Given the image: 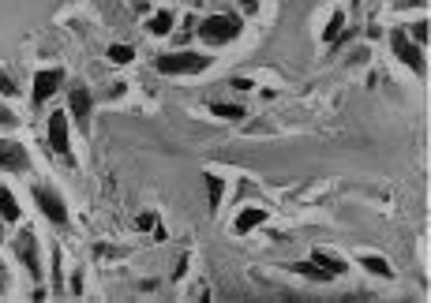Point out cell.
<instances>
[{
	"label": "cell",
	"mask_w": 431,
	"mask_h": 303,
	"mask_svg": "<svg viewBox=\"0 0 431 303\" xmlns=\"http://www.w3.org/2000/svg\"><path fill=\"white\" fill-rule=\"evenodd\" d=\"M241 34V19L236 15H210V19L199 23V38L206 45H225Z\"/></svg>",
	"instance_id": "6da1fadb"
},
{
	"label": "cell",
	"mask_w": 431,
	"mask_h": 303,
	"mask_svg": "<svg viewBox=\"0 0 431 303\" xmlns=\"http://www.w3.org/2000/svg\"><path fill=\"white\" fill-rule=\"evenodd\" d=\"M206 68H210V60L199 57V53H165V57H158L162 75H199Z\"/></svg>",
	"instance_id": "7a4b0ae2"
},
{
	"label": "cell",
	"mask_w": 431,
	"mask_h": 303,
	"mask_svg": "<svg viewBox=\"0 0 431 303\" xmlns=\"http://www.w3.org/2000/svg\"><path fill=\"white\" fill-rule=\"evenodd\" d=\"M390 45H394L397 60H405V68H412L417 75H424V71H428L424 49H420L417 42H409V38H405V30H390Z\"/></svg>",
	"instance_id": "3957f363"
},
{
	"label": "cell",
	"mask_w": 431,
	"mask_h": 303,
	"mask_svg": "<svg viewBox=\"0 0 431 303\" xmlns=\"http://www.w3.org/2000/svg\"><path fill=\"white\" fill-rule=\"evenodd\" d=\"M15 254H19V262L30 269V277H42V262H38V240L30 228H19V236H15Z\"/></svg>",
	"instance_id": "277c9868"
},
{
	"label": "cell",
	"mask_w": 431,
	"mask_h": 303,
	"mask_svg": "<svg viewBox=\"0 0 431 303\" xmlns=\"http://www.w3.org/2000/svg\"><path fill=\"white\" fill-rule=\"evenodd\" d=\"M60 83H64V71H60V68L38 71V75H34V105H45V101L60 90Z\"/></svg>",
	"instance_id": "5b68a950"
},
{
	"label": "cell",
	"mask_w": 431,
	"mask_h": 303,
	"mask_svg": "<svg viewBox=\"0 0 431 303\" xmlns=\"http://www.w3.org/2000/svg\"><path fill=\"white\" fill-rule=\"evenodd\" d=\"M0 169L8 172H27L30 169V154L12 139H0Z\"/></svg>",
	"instance_id": "8992f818"
},
{
	"label": "cell",
	"mask_w": 431,
	"mask_h": 303,
	"mask_svg": "<svg viewBox=\"0 0 431 303\" xmlns=\"http://www.w3.org/2000/svg\"><path fill=\"white\" fill-rule=\"evenodd\" d=\"M34 202L42 206V213L53 221V225H68V210H64L60 195H53L49 187H34Z\"/></svg>",
	"instance_id": "52a82bcc"
},
{
	"label": "cell",
	"mask_w": 431,
	"mask_h": 303,
	"mask_svg": "<svg viewBox=\"0 0 431 303\" xmlns=\"http://www.w3.org/2000/svg\"><path fill=\"white\" fill-rule=\"evenodd\" d=\"M49 146L57 150L60 157H71V150H68V116L64 113L49 116Z\"/></svg>",
	"instance_id": "ba28073f"
},
{
	"label": "cell",
	"mask_w": 431,
	"mask_h": 303,
	"mask_svg": "<svg viewBox=\"0 0 431 303\" xmlns=\"http://www.w3.org/2000/svg\"><path fill=\"white\" fill-rule=\"evenodd\" d=\"M68 101H71V116L90 127V90H86L83 83H75V86L68 90Z\"/></svg>",
	"instance_id": "9c48e42d"
},
{
	"label": "cell",
	"mask_w": 431,
	"mask_h": 303,
	"mask_svg": "<svg viewBox=\"0 0 431 303\" xmlns=\"http://www.w3.org/2000/svg\"><path fill=\"white\" fill-rule=\"evenodd\" d=\"M311 262L315 266H323L330 277H338V274H345V262L338 259V254H330V251H323V247H315V254H311Z\"/></svg>",
	"instance_id": "30bf717a"
},
{
	"label": "cell",
	"mask_w": 431,
	"mask_h": 303,
	"mask_svg": "<svg viewBox=\"0 0 431 303\" xmlns=\"http://www.w3.org/2000/svg\"><path fill=\"white\" fill-rule=\"evenodd\" d=\"M262 221H267V210H255V206H247V210H241V218H236V233H251V228H259Z\"/></svg>",
	"instance_id": "8fae6325"
},
{
	"label": "cell",
	"mask_w": 431,
	"mask_h": 303,
	"mask_svg": "<svg viewBox=\"0 0 431 303\" xmlns=\"http://www.w3.org/2000/svg\"><path fill=\"white\" fill-rule=\"evenodd\" d=\"M0 218H4V221H19V202H15V195L8 187H0Z\"/></svg>",
	"instance_id": "7c38bea8"
},
{
	"label": "cell",
	"mask_w": 431,
	"mask_h": 303,
	"mask_svg": "<svg viewBox=\"0 0 431 303\" xmlns=\"http://www.w3.org/2000/svg\"><path fill=\"white\" fill-rule=\"evenodd\" d=\"M341 27H345V15L334 12L330 23H326V30H323V42H326V45H338V42H341Z\"/></svg>",
	"instance_id": "4fadbf2b"
},
{
	"label": "cell",
	"mask_w": 431,
	"mask_h": 303,
	"mask_svg": "<svg viewBox=\"0 0 431 303\" xmlns=\"http://www.w3.org/2000/svg\"><path fill=\"white\" fill-rule=\"evenodd\" d=\"M360 266H364V269H371L375 277H390V274H394V269H390V262H386V259H379V254H364Z\"/></svg>",
	"instance_id": "5bb4252c"
},
{
	"label": "cell",
	"mask_w": 431,
	"mask_h": 303,
	"mask_svg": "<svg viewBox=\"0 0 431 303\" xmlns=\"http://www.w3.org/2000/svg\"><path fill=\"white\" fill-rule=\"evenodd\" d=\"M173 19H177V15H173L169 8H162V12L150 19V34H169V30H173Z\"/></svg>",
	"instance_id": "9a60e30c"
},
{
	"label": "cell",
	"mask_w": 431,
	"mask_h": 303,
	"mask_svg": "<svg viewBox=\"0 0 431 303\" xmlns=\"http://www.w3.org/2000/svg\"><path fill=\"white\" fill-rule=\"evenodd\" d=\"M289 269H297V274L311 277V281H330V274H326L323 266H315V262H297V266H289Z\"/></svg>",
	"instance_id": "2e32d148"
},
{
	"label": "cell",
	"mask_w": 431,
	"mask_h": 303,
	"mask_svg": "<svg viewBox=\"0 0 431 303\" xmlns=\"http://www.w3.org/2000/svg\"><path fill=\"white\" fill-rule=\"evenodd\" d=\"M210 113L214 116H225V120H244V109L241 105H225V101H214Z\"/></svg>",
	"instance_id": "e0dca14e"
},
{
	"label": "cell",
	"mask_w": 431,
	"mask_h": 303,
	"mask_svg": "<svg viewBox=\"0 0 431 303\" xmlns=\"http://www.w3.org/2000/svg\"><path fill=\"white\" fill-rule=\"evenodd\" d=\"M405 30H409V34H405V38H412V42H417L420 49H424V42H428V19L412 23V27H405Z\"/></svg>",
	"instance_id": "ac0fdd59"
},
{
	"label": "cell",
	"mask_w": 431,
	"mask_h": 303,
	"mask_svg": "<svg viewBox=\"0 0 431 303\" xmlns=\"http://www.w3.org/2000/svg\"><path fill=\"white\" fill-rule=\"evenodd\" d=\"M206 191H210V210H218V202H221V176H210V172H206Z\"/></svg>",
	"instance_id": "d6986e66"
},
{
	"label": "cell",
	"mask_w": 431,
	"mask_h": 303,
	"mask_svg": "<svg viewBox=\"0 0 431 303\" xmlns=\"http://www.w3.org/2000/svg\"><path fill=\"white\" fill-rule=\"evenodd\" d=\"M132 57H135L132 45H113V49H109V60H113V64H127Z\"/></svg>",
	"instance_id": "ffe728a7"
},
{
	"label": "cell",
	"mask_w": 431,
	"mask_h": 303,
	"mask_svg": "<svg viewBox=\"0 0 431 303\" xmlns=\"http://www.w3.org/2000/svg\"><path fill=\"white\" fill-rule=\"evenodd\" d=\"M154 225H158L154 213H139V218H135V228H143V233H147V228H154Z\"/></svg>",
	"instance_id": "44dd1931"
},
{
	"label": "cell",
	"mask_w": 431,
	"mask_h": 303,
	"mask_svg": "<svg viewBox=\"0 0 431 303\" xmlns=\"http://www.w3.org/2000/svg\"><path fill=\"white\" fill-rule=\"evenodd\" d=\"M0 94H8V98H12V94H19V90H15V83H12L8 75H0Z\"/></svg>",
	"instance_id": "7402d4cb"
},
{
	"label": "cell",
	"mask_w": 431,
	"mask_h": 303,
	"mask_svg": "<svg viewBox=\"0 0 431 303\" xmlns=\"http://www.w3.org/2000/svg\"><path fill=\"white\" fill-rule=\"evenodd\" d=\"M233 90H251V79H233Z\"/></svg>",
	"instance_id": "603a6c76"
},
{
	"label": "cell",
	"mask_w": 431,
	"mask_h": 303,
	"mask_svg": "<svg viewBox=\"0 0 431 303\" xmlns=\"http://www.w3.org/2000/svg\"><path fill=\"white\" fill-rule=\"evenodd\" d=\"M0 124H15V113H8V109H0Z\"/></svg>",
	"instance_id": "cb8c5ba5"
},
{
	"label": "cell",
	"mask_w": 431,
	"mask_h": 303,
	"mask_svg": "<svg viewBox=\"0 0 431 303\" xmlns=\"http://www.w3.org/2000/svg\"><path fill=\"white\" fill-rule=\"evenodd\" d=\"M402 8H420V4H428V0H397Z\"/></svg>",
	"instance_id": "d4e9b609"
},
{
	"label": "cell",
	"mask_w": 431,
	"mask_h": 303,
	"mask_svg": "<svg viewBox=\"0 0 431 303\" xmlns=\"http://www.w3.org/2000/svg\"><path fill=\"white\" fill-rule=\"evenodd\" d=\"M0 292H8V274H4V266H0Z\"/></svg>",
	"instance_id": "484cf974"
},
{
	"label": "cell",
	"mask_w": 431,
	"mask_h": 303,
	"mask_svg": "<svg viewBox=\"0 0 431 303\" xmlns=\"http://www.w3.org/2000/svg\"><path fill=\"white\" fill-rule=\"evenodd\" d=\"M241 4L247 8V12H255V8H259V0H241Z\"/></svg>",
	"instance_id": "4316f807"
},
{
	"label": "cell",
	"mask_w": 431,
	"mask_h": 303,
	"mask_svg": "<svg viewBox=\"0 0 431 303\" xmlns=\"http://www.w3.org/2000/svg\"><path fill=\"white\" fill-rule=\"evenodd\" d=\"M356 4H360V0H356Z\"/></svg>",
	"instance_id": "83f0119b"
}]
</instances>
